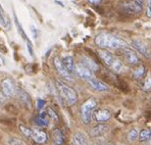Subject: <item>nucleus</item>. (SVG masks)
<instances>
[{
  "instance_id": "a211bd4d",
  "label": "nucleus",
  "mask_w": 151,
  "mask_h": 145,
  "mask_svg": "<svg viewBox=\"0 0 151 145\" xmlns=\"http://www.w3.org/2000/svg\"><path fill=\"white\" fill-rule=\"evenodd\" d=\"M82 63L84 66H86L87 69L91 71V72H96V71L99 70V66L98 64L96 63L94 61H93L92 58H90V57H87V56H83L82 57Z\"/></svg>"
},
{
  "instance_id": "f8f14e48",
  "label": "nucleus",
  "mask_w": 151,
  "mask_h": 145,
  "mask_svg": "<svg viewBox=\"0 0 151 145\" xmlns=\"http://www.w3.org/2000/svg\"><path fill=\"white\" fill-rule=\"evenodd\" d=\"M131 44H132L133 47L136 49L139 53H141L143 56L147 57V58H149L150 57L149 48H148V46L146 45L143 41H141L140 39H133L132 42H131Z\"/></svg>"
},
{
  "instance_id": "f257e3e1",
  "label": "nucleus",
  "mask_w": 151,
  "mask_h": 145,
  "mask_svg": "<svg viewBox=\"0 0 151 145\" xmlns=\"http://www.w3.org/2000/svg\"><path fill=\"white\" fill-rule=\"evenodd\" d=\"M95 43L98 47L104 49L125 48L126 43L121 38L114 36L109 33H100L95 38Z\"/></svg>"
},
{
  "instance_id": "7ed1b4c3",
  "label": "nucleus",
  "mask_w": 151,
  "mask_h": 145,
  "mask_svg": "<svg viewBox=\"0 0 151 145\" xmlns=\"http://www.w3.org/2000/svg\"><path fill=\"white\" fill-rule=\"evenodd\" d=\"M55 85H56L57 91L59 92L60 96L63 97V99L66 102L68 105H74L78 101L77 92L70 86H68V84L60 81V80H56Z\"/></svg>"
},
{
  "instance_id": "f3484780",
  "label": "nucleus",
  "mask_w": 151,
  "mask_h": 145,
  "mask_svg": "<svg viewBox=\"0 0 151 145\" xmlns=\"http://www.w3.org/2000/svg\"><path fill=\"white\" fill-rule=\"evenodd\" d=\"M49 117L47 115L46 113H40L35 117L34 121L35 124L38 125L39 127H47L49 126Z\"/></svg>"
},
{
  "instance_id": "2f4dec72",
  "label": "nucleus",
  "mask_w": 151,
  "mask_h": 145,
  "mask_svg": "<svg viewBox=\"0 0 151 145\" xmlns=\"http://www.w3.org/2000/svg\"><path fill=\"white\" fill-rule=\"evenodd\" d=\"M107 145H115V144L114 143H108Z\"/></svg>"
},
{
  "instance_id": "1a4fd4ad",
  "label": "nucleus",
  "mask_w": 151,
  "mask_h": 145,
  "mask_svg": "<svg viewBox=\"0 0 151 145\" xmlns=\"http://www.w3.org/2000/svg\"><path fill=\"white\" fill-rule=\"evenodd\" d=\"M53 63H54V66H55V69H56L57 73H58L59 75H60L61 77L65 80V81H68V82L74 81V79H73V75H70V74L66 71V69L64 68L63 64L61 63L60 58H59V57H57V56L54 57V59H53Z\"/></svg>"
},
{
  "instance_id": "393cba45",
  "label": "nucleus",
  "mask_w": 151,
  "mask_h": 145,
  "mask_svg": "<svg viewBox=\"0 0 151 145\" xmlns=\"http://www.w3.org/2000/svg\"><path fill=\"white\" fill-rule=\"evenodd\" d=\"M6 144L7 145H27L25 141L21 139H17V138L14 137H9L7 140H6Z\"/></svg>"
},
{
  "instance_id": "0eeeda50",
  "label": "nucleus",
  "mask_w": 151,
  "mask_h": 145,
  "mask_svg": "<svg viewBox=\"0 0 151 145\" xmlns=\"http://www.w3.org/2000/svg\"><path fill=\"white\" fill-rule=\"evenodd\" d=\"M2 87V95L4 97H12L17 95V87L13 84V82L9 79H5L1 83Z\"/></svg>"
},
{
  "instance_id": "2eb2a0df",
  "label": "nucleus",
  "mask_w": 151,
  "mask_h": 145,
  "mask_svg": "<svg viewBox=\"0 0 151 145\" xmlns=\"http://www.w3.org/2000/svg\"><path fill=\"white\" fill-rule=\"evenodd\" d=\"M61 63L63 64V66L66 69V71H68V73L72 75L73 73H74V70H75V61H74V57L72 56V55H63V57H61L60 59Z\"/></svg>"
},
{
  "instance_id": "423d86ee",
  "label": "nucleus",
  "mask_w": 151,
  "mask_h": 145,
  "mask_svg": "<svg viewBox=\"0 0 151 145\" xmlns=\"http://www.w3.org/2000/svg\"><path fill=\"white\" fill-rule=\"evenodd\" d=\"M143 0H127L122 4V10L128 15H135L143 10Z\"/></svg>"
},
{
  "instance_id": "c756f323",
  "label": "nucleus",
  "mask_w": 151,
  "mask_h": 145,
  "mask_svg": "<svg viewBox=\"0 0 151 145\" xmlns=\"http://www.w3.org/2000/svg\"><path fill=\"white\" fill-rule=\"evenodd\" d=\"M45 100H43V99H38L37 100V107L38 109H42L45 106Z\"/></svg>"
},
{
  "instance_id": "9b49d317",
  "label": "nucleus",
  "mask_w": 151,
  "mask_h": 145,
  "mask_svg": "<svg viewBox=\"0 0 151 145\" xmlns=\"http://www.w3.org/2000/svg\"><path fill=\"white\" fill-rule=\"evenodd\" d=\"M74 73L79 78H81V79H84V80H87V81H88L89 79H91V78L94 77V75H93V72H91L89 69H87L86 66H84L83 64H81V63L75 64Z\"/></svg>"
},
{
  "instance_id": "cd10ccee",
  "label": "nucleus",
  "mask_w": 151,
  "mask_h": 145,
  "mask_svg": "<svg viewBox=\"0 0 151 145\" xmlns=\"http://www.w3.org/2000/svg\"><path fill=\"white\" fill-rule=\"evenodd\" d=\"M46 113H47V115L49 117V119H53V120H55V121H58V117H57V115L55 113V111L53 110L52 108H48Z\"/></svg>"
},
{
  "instance_id": "20e7f679",
  "label": "nucleus",
  "mask_w": 151,
  "mask_h": 145,
  "mask_svg": "<svg viewBox=\"0 0 151 145\" xmlns=\"http://www.w3.org/2000/svg\"><path fill=\"white\" fill-rule=\"evenodd\" d=\"M19 130L27 137L31 138L35 143L37 144H44L47 141V134L43 130L39 129H30L28 127H25L23 125H19Z\"/></svg>"
},
{
  "instance_id": "bb28decb",
  "label": "nucleus",
  "mask_w": 151,
  "mask_h": 145,
  "mask_svg": "<svg viewBox=\"0 0 151 145\" xmlns=\"http://www.w3.org/2000/svg\"><path fill=\"white\" fill-rule=\"evenodd\" d=\"M151 87V82H150V77L148 76V78H145L142 82V89L144 91H149Z\"/></svg>"
},
{
  "instance_id": "39448f33",
  "label": "nucleus",
  "mask_w": 151,
  "mask_h": 145,
  "mask_svg": "<svg viewBox=\"0 0 151 145\" xmlns=\"http://www.w3.org/2000/svg\"><path fill=\"white\" fill-rule=\"evenodd\" d=\"M98 104V101L95 98H89L83 103L81 107V118L85 125H89L92 121V113Z\"/></svg>"
},
{
  "instance_id": "6e6552de",
  "label": "nucleus",
  "mask_w": 151,
  "mask_h": 145,
  "mask_svg": "<svg viewBox=\"0 0 151 145\" xmlns=\"http://www.w3.org/2000/svg\"><path fill=\"white\" fill-rule=\"evenodd\" d=\"M93 115V119L94 121H96L98 124H103V123H106L107 121H109L110 118H111V113H110L109 110L104 108H98L93 110L92 113Z\"/></svg>"
},
{
  "instance_id": "4be33fe9",
  "label": "nucleus",
  "mask_w": 151,
  "mask_h": 145,
  "mask_svg": "<svg viewBox=\"0 0 151 145\" xmlns=\"http://www.w3.org/2000/svg\"><path fill=\"white\" fill-rule=\"evenodd\" d=\"M151 137V131L149 129H143L139 134H138V139L141 142H146L149 141Z\"/></svg>"
},
{
  "instance_id": "9d476101",
  "label": "nucleus",
  "mask_w": 151,
  "mask_h": 145,
  "mask_svg": "<svg viewBox=\"0 0 151 145\" xmlns=\"http://www.w3.org/2000/svg\"><path fill=\"white\" fill-rule=\"evenodd\" d=\"M123 52H124V57H125V61L129 66H138L140 63V59L137 55L136 52L132 50L130 48H123Z\"/></svg>"
},
{
  "instance_id": "b1692460",
  "label": "nucleus",
  "mask_w": 151,
  "mask_h": 145,
  "mask_svg": "<svg viewBox=\"0 0 151 145\" xmlns=\"http://www.w3.org/2000/svg\"><path fill=\"white\" fill-rule=\"evenodd\" d=\"M17 95H19V98H21V99L25 102V104L28 103L27 105H28V107H30V106H31V100H30L29 95L27 94L26 92H24V91H17Z\"/></svg>"
},
{
  "instance_id": "a878e982",
  "label": "nucleus",
  "mask_w": 151,
  "mask_h": 145,
  "mask_svg": "<svg viewBox=\"0 0 151 145\" xmlns=\"http://www.w3.org/2000/svg\"><path fill=\"white\" fill-rule=\"evenodd\" d=\"M138 134H139V132L137 129H132V130L128 133V140L130 142L136 141V140L138 139Z\"/></svg>"
},
{
  "instance_id": "dca6fc26",
  "label": "nucleus",
  "mask_w": 151,
  "mask_h": 145,
  "mask_svg": "<svg viewBox=\"0 0 151 145\" xmlns=\"http://www.w3.org/2000/svg\"><path fill=\"white\" fill-rule=\"evenodd\" d=\"M88 82L90 83V85L92 86V88H94L96 91H100V92H105L108 90V86L106 84H104L103 82H101L100 80L95 79L94 77L91 78L88 80Z\"/></svg>"
},
{
  "instance_id": "6ab92c4d",
  "label": "nucleus",
  "mask_w": 151,
  "mask_h": 145,
  "mask_svg": "<svg viewBox=\"0 0 151 145\" xmlns=\"http://www.w3.org/2000/svg\"><path fill=\"white\" fill-rule=\"evenodd\" d=\"M64 136L59 129H55L52 132V145H63Z\"/></svg>"
},
{
  "instance_id": "aec40b11",
  "label": "nucleus",
  "mask_w": 151,
  "mask_h": 145,
  "mask_svg": "<svg viewBox=\"0 0 151 145\" xmlns=\"http://www.w3.org/2000/svg\"><path fill=\"white\" fill-rule=\"evenodd\" d=\"M73 145H89L88 140L83 133L77 132L73 136Z\"/></svg>"
},
{
  "instance_id": "7c9ffc66",
  "label": "nucleus",
  "mask_w": 151,
  "mask_h": 145,
  "mask_svg": "<svg viewBox=\"0 0 151 145\" xmlns=\"http://www.w3.org/2000/svg\"><path fill=\"white\" fill-rule=\"evenodd\" d=\"M88 2H90L91 4H94V5H99L101 3V0H87Z\"/></svg>"
},
{
  "instance_id": "5701e85b",
  "label": "nucleus",
  "mask_w": 151,
  "mask_h": 145,
  "mask_svg": "<svg viewBox=\"0 0 151 145\" xmlns=\"http://www.w3.org/2000/svg\"><path fill=\"white\" fill-rule=\"evenodd\" d=\"M145 75H146V69L144 68L143 66H140L139 68H137L136 70H135L134 74H133L135 79H138V80L142 79Z\"/></svg>"
},
{
  "instance_id": "412c9836",
  "label": "nucleus",
  "mask_w": 151,
  "mask_h": 145,
  "mask_svg": "<svg viewBox=\"0 0 151 145\" xmlns=\"http://www.w3.org/2000/svg\"><path fill=\"white\" fill-rule=\"evenodd\" d=\"M0 25H1L2 27H4L5 29H9L10 28L9 17L5 14V12H4L1 4H0Z\"/></svg>"
},
{
  "instance_id": "c85d7f7f",
  "label": "nucleus",
  "mask_w": 151,
  "mask_h": 145,
  "mask_svg": "<svg viewBox=\"0 0 151 145\" xmlns=\"http://www.w3.org/2000/svg\"><path fill=\"white\" fill-rule=\"evenodd\" d=\"M30 28H31V30H32L33 36H34V38L36 39V38H37L38 36H39V30H38V29L34 26V25H31Z\"/></svg>"
},
{
  "instance_id": "473e14b6",
  "label": "nucleus",
  "mask_w": 151,
  "mask_h": 145,
  "mask_svg": "<svg viewBox=\"0 0 151 145\" xmlns=\"http://www.w3.org/2000/svg\"><path fill=\"white\" fill-rule=\"evenodd\" d=\"M72 145H73V144H72Z\"/></svg>"
},
{
  "instance_id": "f03ea898",
  "label": "nucleus",
  "mask_w": 151,
  "mask_h": 145,
  "mask_svg": "<svg viewBox=\"0 0 151 145\" xmlns=\"http://www.w3.org/2000/svg\"><path fill=\"white\" fill-rule=\"evenodd\" d=\"M99 57L103 63L107 66L108 69L112 71L114 73H122L124 72V63L121 59H119L117 57H115L112 53H110L107 50H103V49H99L98 50Z\"/></svg>"
},
{
  "instance_id": "ddd939ff",
  "label": "nucleus",
  "mask_w": 151,
  "mask_h": 145,
  "mask_svg": "<svg viewBox=\"0 0 151 145\" xmlns=\"http://www.w3.org/2000/svg\"><path fill=\"white\" fill-rule=\"evenodd\" d=\"M13 17H14V22H15V25H17V30H19V33L21 34V36L24 38V40L27 42V47H28V50H29V53H30V55L31 56H34V50H33V44H32V42L29 40V38L28 36H27V34L25 33V31L23 30V27L21 26V24H19V19H17V14L15 13H13Z\"/></svg>"
},
{
  "instance_id": "4468645a",
  "label": "nucleus",
  "mask_w": 151,
  "mask_h": 145,
  "mask_svg": "<svg viewBox=\"0 0 151 145\" xmlns=\"http://www.w3.org/2000/svg\"><path fill=\"white\" fill-rule=\"evenodd\" d=\"M108 129H109V127L106 126L105 124H98L91 129L90 135L92 137H100V136H103L104 134L108 132Z\"/></svg>"
}]
</instances>
